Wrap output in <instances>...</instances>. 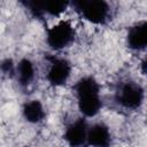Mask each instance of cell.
Returning <instances> with one entry per match:
<instances>
[{"instance_id": "ba28073f", "label": "cell", "mask_w": 147, "mask_h": 147, "mask_svg": "<svg viewBox=\"0 0 147 147\" xmlns=\"http://www.w3.org/2000/svg\"><path fill=\"white\" fill-rule=\"evenodd\" d=\"M147 45V23L139 22L131 26L127 32V46L134 51H142Z\"/></svg>"}, {"instance_id": "8fae6325", "label": "cell", "mask_w": 147, "mask_h": 147, "mask_svg": "<svg viewBox=\"0 0 147 147\" xmlns=\"http://www.w3.org/2000/svg\"><path fill=\"white\" fill-rule=\"evenodd\" d=\"M68 1H55V0H46L44 1V11L51 16H59L62 14L68 7Z\"/></svg>"}, {"instance_id": "7a4b0ae2", "label": "cell", "mask_w": 147, "mask_h": 147, "mask_svg": "<svg viewBox=\"0 0 147 147\" xmlns=\"http://www.w3.org/2000/svg\"><path fill=\"white\" fill-rule=\"evenodd\" d=\"M71 5L85 20L94 24H105L109 20L110 7L103 0H74Z\"/></svg>"}, {"instance_id": "5b68a950", "label": "cell", "mask_w": 147, "mask_h": 147, "mask_svg": "<svg viewBox=\"0 0 147 147\" xmlns=\"http://www.w3.org/2000/svg\"><path fill=\"white\" fill-rule=\"evenodd\" d=\"M47 59L51 62V67L46 76L48 83L52 86H61L65 84L71 72L70 62L65 59L55 56H48Z\"/></svg>"}, {"instance_id": "3957f363", "label": "cell", "mask_w": 147, "mask_h": 147, "mask_svg": "<svg viewBox=\"0 0 147 147\" xmlns=\"http://www.w3.org/2000/svg\"><path fill=\"white\" fill-rule=\"evenodd\" d=\"M47 44L53 49H62L75 40V30L69 21H61L47 30Z\"/></svg>"}, {"instance_id": "52a82bcc", "label": "cell", "mask_w": 147, "mask_h": 147, "mask_svg": "<svg viewBox=\"0 0 147 147\" xmlns=\"http://www.w3.org/2000/svg\"><path fill=\"white\" fill-rule=\"evenodd\" d=\"M110 142H111V138L107 125H105L103 123H96L91 127H88L86 145L93 147H109Z\"/></svg>"}, {"instance_id": "4fadbf2b", "label": "cell", "mask_w": 147, "mask_h": 147, "mask_svg": "<svg viewBox=\"0 0 147 147\" xmlns=\"http://www.w3.org/2000/svg\"><path fill=\"white\" fill-rule=\"evenodd\" d=\"M0 70L5 74V75H8V76H13L15 74V65L13 63V61L10 59H6L3 60L1 63H0Z\"/></svg>"}, {"instance_id": "8992f818", "label": "cell", "mask_w": 147, "mask_h": 147, "mask_svg": "<svg viewBox=\"0 0 147 147\" xmlns=\"http://www.w3.org/2000/svg\"><path fill=\"white\" fill-rule=\"evenodd\" d=\"M87 130L88 126L86 121L84 118H78L67 127L63 138L71 147H83L86 145Z\"/></svg>"}, {"instance_id": "277c9868", "label": "cell", "mask_w": 147, "mask_h": 147, "mask_svg": "<svg viewBox=\"0 0 147 147\" xmlns=\"http://www.w3.org/2000/svg\"><path fill=\"white\" fill-rule=\"evenodd\" d=\"M116 100L124 108L137 109L142 105L144 88L134 82L123 83L116 92Z\"/></svg>"}, {"instance_id": "6da1fadb", "label": "cell", "mask_w": 147, "mask_h": 147, "mask_svg": "<svg viewBox=\"0 0 147 147\" xmlns=\"http://www.w3.org/2000/svg\"><path fill=\"white\" fill-rule=\"evenodd\" d=\"M74 90L78 99V108L80 113L86 117L95 116L102 107L98 82L93 77L86 76L76 83Z\"/></svg>"}, {"instance_id": "7c38bea8", "label": "cell", "mask_w": 147, "mask_h": 147, "mask_svg": "<svg viewBox=\"0 0 147 147\" xmlns=\"http://www.w3.org/2000/svg\"><path fill=\"white\" fill-rule=\"evenodd\" d=\"M22 3L28 8L30 14L36 17V18H42L45 11H44V1H38V0H28V1H22Z\"/></svg>"}, {"instance_id": "9c48e42d", "label": "cell", "mask_w": 147, "mask_h": 147, "mask_svg": "<svg viewBox=\"0 0 147 147\" xmlns=\"http://www.w3.org/2000/svg\"><path fill=\"white\" fill-rule=\"evenodd\" d=\"M17 82L22 87L29 86L34 78V67L29 59H22L15 70Z\"/></svg>"}, {"instance_id": "30bf717a", "label": "cell", "mask_w": 147, "mask_h": 147, "mask_svg": "<svg viewBox=\"0 0 147 147\" xmlns=\"http://www.w3.org/2000/svg\"><path fill=\"white\" fill-rule=\"evenodd\" d=\"M45 110L39 100H31L23 106V116L30 123H39L45 118Z\"/></svg>"}]
</instances>
